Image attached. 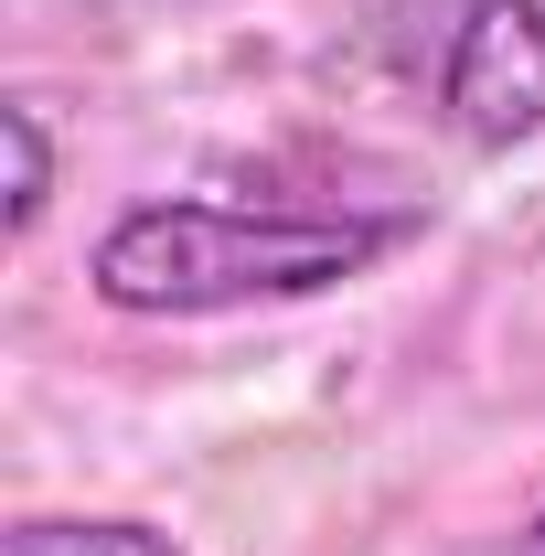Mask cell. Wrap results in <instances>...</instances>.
I'll list each match as a JSON object with an SVG mask.
<instances>
[{"label":"cell","instance_id":"4","mask_svg":"<svg viewBox=\"0 0 545 556\" xmlns=\"http://www.w3.org/2000/svg\"><path fill=\"white\" fill-rule=\"evenodd\" d=\"M0 139H11V214H0V236L33 247V225H43V204H54V129H43L33 97H11V108H0Z\"/></svg>","mask_w":545,"mask_h":556},{"label":"cell","instance_id":"1","mask_svg":"<svg viewBox=\"0 0 545 556\" xmlns=\"http://www.w3.org/2000/svg\"><path fill=\"white\" fill-rule=\"evenodd\" d=\"M428 214L417 204H257V193H161L129 204L86 289L129 321H214V311H257V300H321L375 278Z\"/></svg>","mask_w":545,"mask_h":556},{"label":"cell","instance_id":"5","mask_svg":"<svg viewBox=\"0 0 545 556\" xmlns=\"http://www.w3.org/2000/svg\"><path fill=\"white\" fill-rule=\"evenodd\" d=\"M460 556H545V503L524 514V525H503V535H481V546H460Z\"/></svg>","mask_w":545,"mask_h":556},{"label":"cell","instance_id":"3","mask_svg":"<svg viewBox=\"0 0 545 556\" xmlns=\"http://www.w3.org/2000/svg\"><path fill=\"white\" fill-rule=\"evenodd\" d=\"M0 556H182V546L139 514H22Z\"/></svg>","mask_w":545,"mask_h":556},{"label":"cell","instance_id":"2","mask_svg":"<svg viewBox=\"0 0 545 556\" xmlns=\"http://www.w3.org/2000/svg\"><path fill=\"white\" fill-rule=\"evenodd\" d=\"M439 118L471 150H524L545 129V0H471L439 54Z\"/></svg>","mask_w":545,"mask_h":556}]
</instances>
